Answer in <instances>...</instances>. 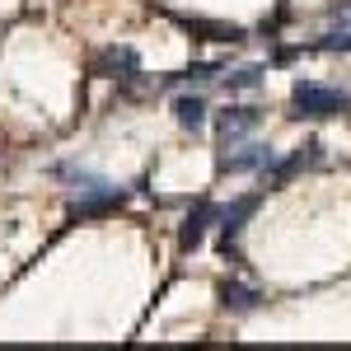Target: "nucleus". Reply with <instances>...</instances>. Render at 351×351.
I'll list each match as a JSON object with an SVG mask.
<instances>
[{"label": "nucleus", "mask_w": 351, "mask_h": 351, "mask_svg": "<svg viewBox=\"0 0 351 351\" xmlns=\"http://www.w3.org/2000/svg\"><path fill=\"white\" fill-rule=\"evenodd\" d=\"M314 52H351V28L347 33H328V38H319Z\"/></svg>", "instance_id": "13"}, {"label": "nucleus", "mask_w": 351, "mask_h": 351, "mask_svg": "<svg viewBox=\"0 0 351 351\" xmlns=\"http://www.w3.org/2000/svg\"><path fill=\"white\" fill-rule=\"evenodd\" d=\"M258 202H263V192H248V197H239V202H230V206L220 211V253H230V248H234V239L243 234V225H248V216L258 211Z\"/></svg>", "instance_id": "2"}, {"label": "nucleus", "mask_w": 351, "mask_h": 351, "mask_svg": "<svg viewBox=\"0 0 351 351\" xmlns=\"http://www.w3.org/2000/svg\"><path fill=\"white\" fill-rule=\"evenodd\" d=\"M220 304H225L230 314H253V309H258V291H248L239 281H220Z\"/></svg>", "instance_id": "9"}, {"label": "nucleus", "mask_w": 351, "mask_h": 351, "mask_svg": "<svg viewBox=\"0 0 351 351\" xmlns=\"http://www.w3.org/2000/svg\"><path fill=\"white\" fill-rule=\"evenodd\" d=\"M173 117H178V127L197 132V127L206 122V104H202V99H192V94H183V99H173Z\"/></svg>", "instance_id": "11"}, {"label": "nucleus", "mask_w": 351, "mask_h": 351, "mask_svg": "<svg viewBox=\"0 0 351 351\" xmlns=\"http://www.w3.org/2000/svg\"><path fill=\"white\" fill-rule=\"evenodd\" d=\"M211 220H220V211L211 206V202H197V206L188 211V220H183V230H178V248L192 253V248L202 243V234H206V225H211Z\"/></svg>", "instance_id": "5"}, {"label": "nucleus", "mask_w": 351, "mask_h": 351, "mask_svg": "<svg viewBox=\"0 0 351 351\" xmlns=\"http://www.w3.org/2000/svg\"><path fill=\"white\" fill-rule=\"evenodd\" d=\"M263 75H267V66H239V71H230V75H225V89H230V94L258 89V84H263Z\"/></svg>", "instance_id": "12"}, {"label": "nucleus", "mask_w": 351, "mask_h": 351, "mask_svg": "<svg viewBox=\"0 0 351 351\" xmlns=\"http://www.w3.org/2000/svg\"><path fill=\"white\" fill-rule=\"evenodd\" d=\"M276 164V155H271V145H243L239 155H225L220 160V169H230V173H248V169H271Z\"/></svg>", "instance_id": "8"}, {"label": "nucleus", "mask_w": 351, "mask_h": 351, "mask_svg": "<svg viewBox=\"0 0 351 351\" xmlns=\"http://www.w3.org/2000/svg\"><path fill=\"white\" fill-rule=\"evenodd\" d=\"M263 122V112L258 108H225V112H216V136H220V145H234V141H243V136L253 132Z\"/></svg>", "instance_id": "3"}, {"label": "nucleus", "mask_w": 351, "mask_h": 351, "mask_svg": "<svg viewBox=\"0 0 351 351\" xmlns=\"http://www.w3.org/2000/svg\"><path fill=\"white\" fill-rule=\"evenodd\" d=\"M342 108H347V94L342 89H328V84H314V80H300L291 89V117L319 122V117H337Z\"/></svg>", "instance_id": "1"}, {"label": "nucleus", "mask_w": 351, "mask_h": 351, "mask_svg": "<svg viewBox=\"0 0 351 351\" xmlns=\"http://www.w3.org/2000/svg\"><path fill=\"white\" fill-rule=\"evenodd\" d=\"M94 71L99 75H136L141 71V56H136V47H104L99 52V61H94Z\"/></svg>", "instance_id": "6"}, {"label": "nucleus", "mask_w": 351, "mask_h": 351, "mask_svg": "<svg viewBox=\"0 0 351 351\" xmlns=\"http://www.w3.org/2000/svg\"><path fill=\"white\" fill-rule=\"evenodd\" d=\"M188 33H202V38H216V43H239L243 28L239 24H206V19H183Z\"/></svg>", "instance_id": "10"}, {"label": "nucleus", "mask_w": 351, "mask_h": 351, "mask_svg": "<svg viewBox=\"0 0 351 351\" xmlns=\"http://www.w3.org/2000/svg\"><path fill=\"white\" fill-rule=\"evenodd\" d=\"M122 197H127V192L112 188V183H94L89 192H80V202L71 206V216H104L112 206H122Z\"/></svg>", "instance_id": "4"}, {"label": "nucleus", "mask_w": 351, "mask_h": 351, "mask_svg": "<svg viewBox=\"0 0 351 351\" xmlns=\"http://www.w3.org/2000/svg\"><path fill=\"white\" fill-rule=\"evenodd\" d=\"M314 160H319V145L309 141V145H300V150L291 155V160H276L271 169H263V183H267V188H276V183H286L291 173H300L304 164H314Z\"/></svg>", "instance_id": "7"}]
</instances>
